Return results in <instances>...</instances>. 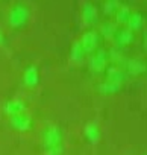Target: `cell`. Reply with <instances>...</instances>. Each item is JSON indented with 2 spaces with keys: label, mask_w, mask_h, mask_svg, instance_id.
I'll list each match as a JSON object with an SVG mask.
<instances>
[{
  "label": "cell",
  "mask_w": 147,
  "mask_h": 155,
  "mask_svg": "<svg viewBox=\"0 0 147 155\" xmlns=\"http://www.w3.org/2000/svg\"><path fill=\"white\" fill-rule=\"evenodd\" d=\"M106 81L112 82V84H118V85H123V81H124V74L121 71L120 67L117 65H111V67H106Z\"/></svg>",
  "instance_id": "9"
},
{
  "label": "cell",
  "mask_w": 147,
  "mask_h": 155,
  "mask_svg": "<svg viewBox=\"0 0 147 155\" xmlns=\"http://www.w3.org/2000/svg\"><path fill=\"white\" fill-rule=\"evenodd\" d=\"M120 90H121V85L112 84V82H109V81H105V82H102V84L99 85V91H100L102 94H115V93L120 91Z\"/></svg>",
  "instance_id": "15"
},
{
  "label": "cell",
  "mask_w": 147,
  "mask_h": 155,
  "mask_svg": "<svg viewBox=\"0 0 147 155\" xmlns=\"http://www.w3.org/2000/svg\"><path fill=\"white\" fill-rule=\"evenodd\" d=\"M114 38H115V44H117L118 47H126V46L132 44V41H133V38H135V34H133L130 29L124 28V29L117 31V34L114 35Z\"/></svg>",
  "instance_id": "7"
},
{
  "label": "cell",
  "mask_w": 147,
  "mask_h": 155,
  "mask_svg": "<svg viewBox=\"0 0 147 155\" xmlns=\"http://www.w3.org/2000/svg\"><path fill=\"white\" fill-rule=\"evenodd\" d=\"M100 34L106 38V40H109V38H114V35L117 34V26L114 25V23H105V25H102V28H100Z\"/></svg>",
  "instance_id": "17"
},
{
  "label": "cell",
  "mask_w": 147,
  "mask_h": 155,
  "mask_svg": "<svg viewBox=\"0 0 147 155\" xmlns=\"http://www.w3.org/2000/svg\"><path fill=\"white\" fill-rule=\"evenodd\" d=\"M9 123L14 129L20 131V132H26V131H30L32 129V125H34V120L32 117L24 111V113H18V114H14V116H9Z\"/></svg>",
  "instance_id": "3"
},
{
  "label": "cell",
  "mask_w": 147,
  "mask_h": 155,
  "mask_svg": "<svg viewBox=\"0 0 147 155\" xmlns=\"http://www.w3.org/2000/svg\"><path fill=\"white\" fill-rule=\"evenodd\" d=\"M106 65H108V53L105 49H99L97 53H94L90 59V68L94 73H102L105 71Z\"/></svg>",
  "instance_id": "4"
},
{
  "label": "cell",
  "mask_w": 147,
  "mask_h": 155,
  "mask_svg": "<svg viewBox=\"0 0 147 155\" xmlns=\"http://www.w3.org/2000/svg\"><path fill=\"white\" fill-rule=\"evenodd\" d=\"M62 153H64V146L62 144H58V146L46 149V155H62Z\"/></svg>",
  "instance_id": "20"
},
{
  "label": "cell",
  "mask_w": 147,
  "mask_h": 155,
  "mask_svg": "<svg viewBox=\"0 0 147 155\" xmlns=\"http://www.w3.org/2000/svg\"><path fill=\"white\" fill-rule=\"evenodd\" d=\"M62 140H64V134H62V129L56 125H52V126H47L43 132V144H44V149L47 147H53V146H58V144H62Z\"/></svg>",
  "instance_id": "2"
},
{
  "label": "cell",
  "mask_w": 147,
  "mask_h": 155,
  "mask_svg": "<svg viewBox=\"0 0 147 155\" xmlns=\"http://www.w3.org/2000/svg\"><path fill=\"white\" fill-rule=\"evenodd\" d=\"M114 15H115V21H117L118 25H126V21H127V18H129V15H130V11H129L127 6L120 5Z\"/></svg>",
  "instance_id": "16"
},
{
  "label": "cell",
  "mask_w": 147,
  "mask_h": 155,
  "mask_svg": "<svg viewBox=\"0 0 147 155\" xmlns=\"http://www.w3.org/2000/svg\"><path fill=\"white\" fill-rule=\"evenodd\" d=\"M142 15L139 14V12H130V15H129V18H127V21H126V25H127V29H130L132 32H135V31H138L141 26H142Z\"/></svg>",
  "instance_id": "14"
},
{
  "label": "cell",
  "mask_w": 147,
  "mask_h": 155,
  "mask_svg": "<svg viewBox=\"0 0 147 155\" xmlns=\"http://www.w3.org/2000/svg\"><path fill=\"white\" fill-rule=\"evenodd\" d=\"M126 70L133 74V76H138V74H142L145 71V64L141 61V59H136V58H132L126 62Z\"/></svg>",
  "instance_id": "11"
},
{
  "label": "cell",
  "mask_w": 147,
  "mask_h": 155,
  "mask_svg": "<svg viewBox=\"0 0 147 155\" xmlns=\"http://www.w3.org/2000/svg\"><path fill=\"white\" fill-rule=\"evenodd\" d=\"M70 56H71V61L73 62H82L84 61V56H85V50H84V47H82V44L79 43V41H76V43H73V46H71V52H70Z\"/></svg>",
  "instance_id": "13"
},
{
  "label": "cell",
  "mask_w": 147,
  "mask_h": 155,
  "mask_svg": "<svg viewBox=\"0 0 147 155\" xmlns=\"http://www.w3.org/2000/svg\"><path fill=\"white\" fill-rule=\"evenodd\" d=\"M3 110L8 116H14V114H18V113H24L26 111V104L20 99H14V101L6 102Z\"/></svg>",
  "instance_id": "10"
},
{
  "label": "cell",
  "mask_w": 147,
  "mask_h": 155,
  "mask_svg": "<svg viewBox=\"0 0 147 155\" xmlns=\"http://www.w3.org/2000/svg\"><path fill=\"white\" fill-rule=\"evenodd\" d=\"M118 6H120L118 0H106V2L103 3V12L106 15H112V14H115Z\"/></svg>",
  "instance_id": "18"
},
{
  "label": "cell",
  "mask_w": 147,
  "mask_h": 155,
  "mask_svg": "<svg viewBox=\"0 0 147 155\" xmlns=\"http://www.w3.org/2000/svg\"><path fill=\"white\" fill-rule=\"evenodd\" d=\"M11 28L14 29H21L27 25L29 21V9L24 5H17L11 9L9 12V18H8Z\"/></svg>",
  "instance_id": "1"
},
{
  "label": "cell",
  "mask_w": 147,
  "mask_h": 155,
  "mask_svg": "<svg viewBox=\"0 0 147 155\" xmlns=\"http://www.w3.org/2000/svg\"><path fill=\"white\" fill-rule=\"evenodd\" d=\"M99 41H100V38H99V34H97L96 31H88V32H85V34L82 35V38L79 40V43L82 44L85 53H93V52H96V50H97V46H99Z\"/></svg>",
  "instance_id": "5"
},
{
  "label": "cell",
  "mask_w": 147,
  "mask_h": 155,
  "mask_svg": "<svg viewBox=\"0 0 147 155\" xmlns=\"http://www.w3.org/2000/svg\"><path fill=\"white\" fill-rule=\"evenodd\" d=\"M23 84L29 88H35L40 84V70L37 65H29L23 73Z\"/></svg>",
  "instance_id": "6"
},
{
  "label": "cell",
  "mask_w": 147,
  "mask_h": 155,
  "mask_svg": "<svg viewBox=\"0 0 147 155\" xmlns=\"http://www.w3.org/2000/svg\"><path fill=\"white\" fill-rule=\"evenodd\" d=\"M97 17H99L97 8L93 3H85L84 8H82V18H84L85 25H90V26L96 25L97 23Z\"/></svg>",
  "instance_id": "8"
},
{
  "label": "cell",
  "mask_w": 147,
  "mask_h": 155,
  "mask_svg": "<svg viewBox=\"0 0 147 155\" xmlns=\"http://www.w3.org/2000/svg\"><path fill=\"white\" fill-rule=\"evenodd\" d=\"M3 44H5V37H3L2 31H0V46H3Z\"/></svg>",
  "instance_id": "21"
},
{
  "label": "cell",
  "mask_w": 147,
  "mask_h": 155,
  "mask_svg": "<svg viewBox=\"0 0 147 155\" xmlns=\"http://www.w3.org/2000/svg\"><path fill=\"white\" fill-rule=\"evenodd\" d=\"M84 134L91 143H97L100 140V128L97 123H88L84 129Z\"/></svg>",
  "instance_id": "12"
},
{
  "label": "cell",
  "mask_w": 147,
  "mask_h": 155,
  "mask_svg": "<svg viewBox=\"0 0 147 155\" xmlns=\"http://www.w3.org/2000/svg\"><path fill=\"white\" fill-rule=\"evenodd\" d=\"M108 59H111V61H112V62H115V64H123V62H124V56H123L120 52H117L115 49H112V50H111V53H109Z\"/></svg>",
  "instance_id": "19"
}]
</instances>
